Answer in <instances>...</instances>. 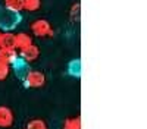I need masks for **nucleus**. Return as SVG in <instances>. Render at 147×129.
Here are the masks:
<instances>
[{"label": "nucleus", "instance_id": "f257e3e1", "mask_svg": "<svg viewBox=\"0 0 147 129\" xmlns=\"http://www.w3.org/2000/svg\"><path fill=\"white\" fill-rule=\"evenodd\" d=\"M22 21V16L19 12H12L6 9L5 6H0V29L5 32L13 31Z\"/></svg>", "mask_w": 147, "mask_h": 129}, {"label": "nucleus", "instance_id": "f03ea898", "mask_svg": "<svg viewBox=\"0 0 147 129\" xmlns=\"http://www.w3.org/2000/svg\"><path fill=\"white\" fill-rule=\"evenodd\" d=\"M22 81L25 88H41L46 84V75L40 70H28Z\"/></svg>", "mask_w": 147, "mask_h": 129}, {"label": "nucleus", "instance_id": "7ed1b4c3", "mask_svg": "<svg viewBox=\"0 0 147 129\" xmlns=\"http://www.w3.org/2000/svg\"><path fill=\"white\" fill-rule=\"evenodd\" d=\"M31 31L34 35H37V37H53V28L50 25V22L46 21V19H37L32 22L31 25Z\"/></svg>", "mask_w": 147, "mask_h": 129}, {"label": "nucleus", "instance_id": "20e7f679", "mask_svg": "<svg viewBox=\"0 0 147 129\" xmlns=\"http://www.w3.org/2000/svg\"><path fill=\"white\" fill-rule=\"evenodd\" d=\"M10 68H12V70L16 74V76H18L19 79L25 78V75L28 74V70H30L28 62H25V60H24L22 57H19V56H16V59L10 63Z\"/></svg>", "mask_w": 147, "mask_h": 129}, {"label": "nucleus", "instance_id": "39448f33", "mask_svg": "<svg viewBox=\"0 0 147 129\" xmlns=\"http://www.w3.org/2000/svg\"><path fill=\"white\" fill-rule=\"evenodd\" d=\"M18 56L22 57L25 62L31 63V62H34V60H37V59H38L40 50H38V47H37L35 44H31V45L25 47V49L19 50V54H18Z\"/></svg>", "mask_w": 147, "mask_h": 129}, {"label": "nucleus", "instance_id": "423d86ee", "mask_svg": "<svg viewBox=\"0 0 147 129\" xmlns=\"http://www.w3.org/2000/svg\"><path fill=\"white\" fill-rule=\"evenodd\" d=\"M15 116L7 106H0V128H10L13 125Z\"/></svg>", "mask_w": 147, "mask_h": 129}, {"label": "nucleus", "instance_id": "0eeeda50", "mask_svg": "<svg viewBox=\"0 0 147 129\" xmlns=\"http://www.w3.org/2000/svg\"><path fill=\"white\" fill-rule=\"evenodd\" d=\"M32 44V37L25 32H21L18 35H15V49L16 50H22L25 47L31 45Z\"/></svg>", "mask_w": 147, "mask_h": 129}, {"label": "nucleus", "instance_id": "6e6552de", "mask_svg": "<svg viewBox=\"0 0 147 129\" xmlns=\"http://www.w3.org/2000/svg\"><path fill=\"white\" fill-rule=\"evenodd\" d=\"M18 50L15 49H6V47H0V62L10 65L16 59Z\"/></svg>", "mask_w": 147, "mask_h": 129}, {"label": "nucleus", "instance_id": "1a4fd4ad", "mask_svg": "<svg viewBox=\"0 0 147 129\" xmlns=\"http://www.w3.org/2000/svg\"><path fill=\"white\" fill-rule=\"evenodd\" d=\"M81 60L80 59H74V60H71L66 66V72L68 75L74 76V78H80L81 76Z\"/></svg>", "mask_w": 147, "mask_h": 129}, {"label": "nucleus", "instance_id": "9d476101", "mask_svg": "<svg viewBox=\"0 0 147 129\" xmlns=\"http://www.w3.org/2000/svg\"><path fill=\"white\" fill-rule=\"evenodd\" d=\"M0 47L15 49V34H12V32H3L2 34V44H0Z\"/></svg>", "mask_w": 147, "mask_h": 129}, {"label": "nucleus", "instance_id": "9b49d317", "mask_svg": "<svg viewBox=\"0 0 147 129\" xmlns=\"http://www.w3.org/2000/svg\"><path fill=\"white\" fill-rule=\"evenodd\" d=\"M3 6L12 12H21L24 10V0H5Z\"/></svg>", "mask_w": 147, "mask_h": 129}, {"label": "nucleus", "instance_id": "f8f14e48", "mask_svg": "<svg viewBox=\"0 0 147 129\" xmlns=\"http://www.w3.org/2000/svg\"><path fill=\"white\" fill-rule=\"evenodd\" d=\"M63 129H81V119H80V116L66 119L63 122Z\"/></svg>", "mask_w": 147, "mask_h": 129}, {"label": "nucleus", "instance_id": "ddd939ff", "mask_svg": "<svg viewBox=\"0 0 147 129\" xmlns=\"http://www.w3.org/2000/svg\"><path fill=\"white\" fill-rule=\"evenodd\" d=\"M41 6V0H24V9L28 12H35Z\"/></svg>", "mask_w": 147, "mask_h": 129}, {"label": "nucleus", "instance_id": "4468645a", "mask_svg": "<svg viewBox=\"0 0 147 129\" xmlns=\"http://www.w3.org/2000/svg\"><path fill=\"white\" fill-rule=\"evenodd\" d=\"M27 129H49V128L43 119H31L27 123Z\"/></svg>", "mask_w": 147, "mask_h": 129}, {"label": "nucleus", "instance_id": "2eb2a0df", "mask_svg": "<svg viewBox=\"0 0 147 129\" xmlns=\"http://www.w3.org/2000/svg\"><path fill=\"white\" fill-rule=\"evenodd\" d=\"M10 74V65L0 62V81H5Z\"/></svg>", "mask_w": 147, "mask_h": 129}, {"label": "nucleus", "instance_id": "dca6fc26", "mask_svg": "<svg viewBox=\"0 0 147 129\" xmlns=\"http://www.w3.org/2000/svg\"><path fill=\"white\" fill-rule=\"evenodd\" d=\"M2 34H3V32H0V44H2Z\"/></svg>", "mask_w": 147, "mask_h": 129}]
</instances>
